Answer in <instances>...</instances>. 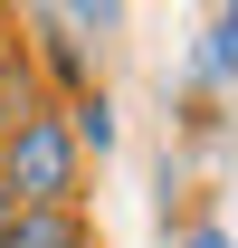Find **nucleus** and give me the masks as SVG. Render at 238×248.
Listing matches in <instances>:
<instances>
[{"instance_id": "nucleus-2", "label": "nucleus", "mask_w": 238, "mask_h": 248, "mask_svg": "<svg viewBox=\"0 0 238 248\" xmlns=\"http://www.w3.org/2000/svg\"><path fill=\"white\" fill-rule=\"evenodd\" d=\"M10 248H95V229L76 210H19L10 219Z\"/></svg>"}, {"instance_id": "nucleus-1", "label": "nucleus", "mask_w": 238, "mask_h": 248, "mask_svg": "<svg viewBox=\"0 0 238 248\" xmlns=\"http://www.w3.org/2000/svg\"><path fill=\"white\" fill-rule=\"evenodd\" d=\"M76 172H86V153H76L67 115H10L0 124V191L19 210H76Z\"/></svg>"}, {"instance_id": "nucleus-6", "label": "nucleus", "mask_w": 238, "mask_h": 248, "mask_svg": "<svg viewBox=\"0 0 238 248\" xmlns=\"http://www.w3.org/2000/svg\"><path fill=\"white\" fill-rule=\"evenodd\" d=\"M10 219H19V201H10V191H0V248H10Z\"/></svg>"}, {"instance_id": "nucleus-3", "label": "nucleus", "mask_w": 238, "mask_h": 248, "mask_svg": "<svg viewBox=\"0 0 238 248\" xmlns=\"http://www.w3.org/2000/svg\"><path fill=\"white\" fill-rule=\"evenodd\" d=\"M67 134H76V153H105V143H115V105H105V95H76V105H67Z\"/></svg>"}, {"instance_id": "nucleus-4", "label": "nucleus", "mask_w": 238, "mask_h": 248, "mask_svg": "<svg viewBox=\"0 0 238 248\" xmlns=\"http://www.w3.org/2000/svg\"><path fill=\"white\" fill-rule=\"evenodd\" d=\"M209 58H219V67H238V10L219 19V48H209Z\"/></svg>"}, {"instance_id": "nucleus-5", "label": "nucleus", "mask_w": 238, "mask_h": 248, "mask_svg": "<svg viewBox=\"0 0 238 248\" xmlns=\"http://www.w3.org/2000/svg\"><path fill=\"white\" fill-rule=\"evenodd\" d=\"M181 248H229V229H191V239H181Z\"/></svg>"}]
</instances>
